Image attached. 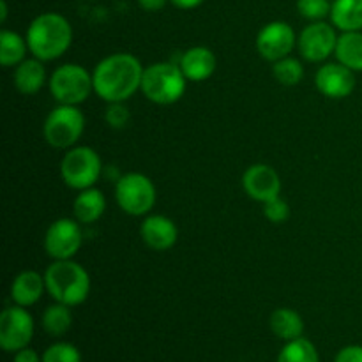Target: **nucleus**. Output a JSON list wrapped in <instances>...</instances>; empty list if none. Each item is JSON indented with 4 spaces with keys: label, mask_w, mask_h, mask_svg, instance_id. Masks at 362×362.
Returning a JSON list of instances; mask_svg holds the SVG:
<instances>
[{
    "label": "nucleus",
    "mask_w": 362,
    "mask_h": 362,
    "mask_svg": "<svg viewBox=\"0 0 362 362\" xmlns=\"http://www.w3.org/2000/svg\"><path fill=\"white\" fill-rule=\"evenodd\" d=\"M144 69L140 59L133 53H112L99 60L92 71L94 92L108 105L127 101L141 88Z\"/></svg>",
    "instance_id": "f257e3e1"
},
{
    "label": "nucleus",
    "mask_w": 362,
    "mask_h": 362,
    "mask_svg": "<svg viewBox=\"0 0 362 362\" xmlns=\"http://www.w3.org/2000/svg\"><path fill=\"white\" fill-rule=\"evenodd\" d=\"M32 57L52 62L60 59L73 42V27L59 13H42L30 21L25 34Z\"/></svg>",
    "instance_id": "f03ea898"
},
{
    "label": "nucleus",
    "mask_w": 362,
    "mask_h": 362,
    "mask_svg": "<svg viewBox=\"0 0 362 362\" xmlns=\"http://www.w3.org/2000/svg\"><path fill=\"white\" fill-rule=\"evenodd\" d=\"M45 281L49 297L69 308L83 304L90 293V276L74 260H53L45 271Z\"/></svg>",
    "instance_id": "7ed1b4c3"
},
{
    "label": "nucleus",
    "mask_w": 362,
    "mask_h": 362,
    "mask_svg": "<svg viewBox=\"0 0 362 362\" xmlns=\"http://www.w3.org/2000/svg\"><path fill=\"white\" fill-rule=\"evenodd\" d=\"M187 78L180 71L179 64L156 62L144 69L141 94L156 105H173L186 94Z\"/></svg>",
    "instance_id": "20e7f679"
},
{
    "label": "nucleus",
    "mask_w": 362,
    "mask_h": 362,
    "mask_svg": "<svg viewBox=\"0 0 362 362\" xmlns=\"http://www.w3.org/2000/svg\"><path fill=\"white\" fill-rule=\"evenodd\" d=\"M48 88L57 105L80 106L87 101L94 92V80L80 64H62L52 73L48 80Z\"/></svg>",
    "instance_id": "39448f33"
},
{
    "label": "nucleus",
    "mask_w": 362,
    "mask_h": 362,
    "mask_svg": "<svg viewBox=\"0 0 362 362\" xmlns=\"http://www.w3.org/2000/svg\"><path fill=\"white\" fill-rule=\"evenodd\" d=\"M103 173V161L88 145H74L66 151L60 161V177L64 184L74 191L94 187Z\"/></svg>",
    "instance_id": "423d86ee"
},
{
    "label": "nucleus",
    "mask_w": 362,
    "mask_h": 362,
    "mask_svg": "<svg viewBox=\"0 0 362 362\" xmlns=\"http://www.w3.org/2000/svg\"><path fill=\"white\" fill-rule=\"evenodd\" d=\"M85 131V115L78 106L57 105L42 124V136L53 148L69 151Z\"/></svg>",
    "instance_id": "0eeeda50"
},
{
    "label": "nucleus",
    "mask_w": 362,
    "mask_h": 362,
    "mask_svg": "<svg viewBox=\"0 0 362 362\" xmlns=\"http://www.w3.org/2000/svg\"><path fill=\"white\" fill-rule=\"evenodd\" d=\"M115 200L120 211L140 218L148 216L158 202L154 182L140 172H129L119 177L115 184Z\"/></svg>",
    "instance_id": "6e6552de"
},
{
    "label": "nucleus",
    "mask_w": 362,
    "mask_h": 362,
    "mask_svg": "<svg viewBox=\"0 0 362 362\" xmlns=\"http://www.w3.org/2000/svg\"><path fill=\"white\" fill-rule=\"evenodd\" d=\"M45 251L52 260H73L83 244L81 223L74 218H59L46 228Z\"/></svg>",
    "instance_id": "1a4fd4ad"
},
{
    "label": "nucleus",
    "mask_w": 362,
    "mask_h": 362,
    "mask_svg": "<svg viewBox=\"0 0 362 362\" xmlns=\"http://www.w3.org/2000/svg\"><path fill=\"white\" fill-rule=\"evenodd\" d=\"M338 32L332 23L327 21H310V25L303 28L297 39V49L300 57L308 62H325L331 55H334L338 45Z\"/></svg>",
    "instance_id": "9d476101"
},
{
    "label": "nucleus",
    "mask_w": 362,
    "mask_h": 362,
    "mask_svg": "<svg viewBox=\"0 0 362 362\" xmlns=\"http://www.w3.org/2000/svg\"><path fill=\"white\" fill-rule=\"evenodd\" d=\"M34 329V318L27 308L18 304L6 308L0 315V346L6 352L16 354L30 345Z\"/></svg>",
    "instance_id": "9b49d317"
},
{
    "label": "nucleus",
    "mask_w": 362,
    "mask_h": 362,
    "mask_svg": "<svg viewBox=\"0 0 362 362\" xmlns=\"http://www.w3.org/2000/svg\"><path fill=\"white\" fill-rule=\"evenodd\" d=\"M297 34L293 27L286 21H269L260 28L257 35V49L262 59L269 62H278L285 57L292 55L297 48Z\"/></svg>",
    "instance_id": "f8f14e48"
},
{
    "label": "nucleus",
    "mask_w": 362,
    "mask_h": 362,
    "mask_svg": "<svg viewBox=\"0 0 362 362\" xmlns=\"http://www.w3.org/2000/svg\"><path fill=\"white\" fill-rule=\"evenodd\" d=\"M243 187L251 200L264 205L265 202L281 197V177L265 163H255L244 172Z\"/></svg>",
    "instance_id": "ddd939ff"
},
{
    "label": "nucleus",
    "mask_w": 362,
    "mask_h": 362,
    "mask_svg": "<svg viewBox=\"0 0 362 362\" xmlns=\"http://www.w3.org/2000/svg\"><path fill=\"white\" fill-rule=\"evenodd\" d=\"M315 85L329 99H345L356 88V73L339 62H327L318 67Z\"/></svg>",
    "instance_id": "4468645a"
},
{
    "label": "nucleus",
    "mask_w": 362,
    "mask_h": 362,
    "mask_svg": "<svg viewBox=\"0 0 362 362\" xmlns=\"http://www.w3.org/2000/svg\"><path fill=\"white\" fill-rule=\"evenodd\" d=\"M140 237L152 251H168L177 244L179 228L168 216L148 214L140 225Z\"/></svg>",
    "instance_id": "2eb2a0df"
},
{
    "label": "nucleus",
    "mask_w": 362,
    "mask_h": 362,
    "mask_svg": "<svg viewBox=\"0 0 362 362\" xmlns=\"http://www.w3.org/2000/svg\"><path fill=\"white\" fill-rule=\"evenodd\" d=\"M179 67L187 81H205L214 74L218 60L214 52L207 46H193L182 53Z\"/></svg>",
    "instance_id": "dca6fc26"
},
{
    "label": "nucleus",
    "mask_w": 362,
    "mask_h": 362,
    "mask_svg": "<svg viewBox=\"0 0 362 362\" xmlns=\"http://www.w3.org/2000/svg\"><path fill=\"white\" fill-rule=\"evenodd\" d=\"M46 292V281L45 274L37 271H21L20 274L14 276L13 283H11V300L18 306L30 308L41 300L42 293Z\"/></svg>",
    "instance_id": "f3484780"
},
{
    "label": "nucleus",
    "mask_w": 362,
    "mask_h": 362,
    "mask_svg": "<svg viewBox=\"0 0 362 362\" xmlns=\"http://www.w3.org/2000/svg\"><path fill=\"white\" fill-rule=\"evenodd\" d=\"M45 62L35 57L25 59L23 62L14 67L13 83L16 90L23 95H34L46 85Z\"/></svg>",
    "instance_id": "a211bd4d"
},
{
    "label": "nucleus",
    "mask_w": 362,
    "mask_h": 362,
    "mask_svg": "<svg viewBox=\"0 0 362 362\" xmlns=\"http://www.w3.org/2000/svg\"><path fill=\"white\" fill-rule=\"evenodd\" d=\"M106 211V198L101 189L88 187V189L78 191L73 202V216L81 225H92L99 221Z\"/></svg>",
    "instance_id": "6ab92c4d"
},
{
    "label": "nucleus",
    "mask_w": 362,
    "mask_h": 362,
    "mask_svg": "<svg viewBox=\"0 0 362 362\" xmlns=\"http://www.w3.org/2000/svg\"><path fill=\"white\" fill-rule=\"evenodd\" d=\"M269 327L283 341H292V339L303 338L304 334V320L296 310L292 308H278L269 317Z\"/></svg>",
    "instance_id": "aec40b11"
},
{
    "label": "nucleus",
    "mask_w": 362,
    "mask_h": 362,
    "mask_svg": "<svg viewBox=\"0 0 362 362\" xmlns=\"http://www.w3.org/2000/svg\"><path fill=\"white\" fill-rule=\"evenodd\" d=\"M331 23L341 32L362 30V0H334Z\"/></svg>",
    "instance_id": "412c9836"
},
{
    "label": "nucleus",
    "mask_w": 362,
    "mask_h": 362,
    "mask_svg": "<svg viewBox=\"0 0 362 362\" xmlns=\"http://www.w3.org/2000/svg\"><path fill=\"white\" fill-rule=\"evenodd\" d=\"M336 60L354 73H362V30L341 32L334 52Z\"/></svg>",
    "instance_id": "4be33fe9"
},
{
    "label": "nucleus",
    "mask_w": 362,
    "mask_h": 362,
    "mask_svg": "<svg viewBox=\"0 0 362 362\" xmlns=\"http://www.w3.org/2000/svg\"><path fill=\"white\" fill-rule=\"evenodd\" d=\"M28 52L27 37L7 28L0 32V64L4 67H16L27 59Z\"/></svg>",
    "instance_id": "5701e85b"
},
{
    "label": "nucleus",
    "mask_w": 362,
    "mask_h": 362,
    "mask_svg": "<svg viewBox=\"0 0 362 362\" xmlns=\"http://www.w3.org/2000/svg\"><path fill=\"white\" fill-rule=\"evenodd\" d=\"M41 324L46 334H49L52 338H60V336L66 334L71 329V325H73V313H71V308L60 303L52 304V306H48L42 311Z\"/></svg>",
    "instance_id": "b1692460"
},
{
    "label": "nucleus",
    "mask_w": 362,
    "mask_h": 362,
    "mask_svg": "<svg viewBox=\"0 0 362 362\" xmlns=\"http://www.w3.org/2000/svg\"><path fill=\"white\" fill-rule=\"evenodd\" d=\"M276 362H320L318 350L310 339L297 338L292 341H286L281 352L278 354Z\"/></svg>",
    "instance_id": "393cba45"
},
{
    "label": "nucleus",
    "mask_w": 362,
    "mask_h": 362,
    "mask_svg": "<svg viewBox=\"0 0 362 362\" xmlns=\"http://www.w3.org/2000/svg\"><path fill=\"white\" fill-rule=\"evenodd\" d=\"M272 74H274V80L283 87H296L303 81L304 66L299 59L288 55L272 64Z\"/></svg>",
    "instance_id": "a878e982"
},
{
    "label": "nucleus",
    "mask_w": 362,
    "mask_h": 362,
    "mask_svg": "<svg viewBox=\"0 0 362 362\" xmlns=\"http://www.w3.org/2000/svg\"><path fill=\"white\" fill-rule=\"evenodd\" d=\"M42 362H81V354L71 343H53L42 354Z\"/></svg>",
    "instance_id": "bb28decb"
},
{
    "label": "nucleus",
    "mask_w": 362,
    "mask_h": 362,
    "mask_svg": "<svg viewBox=\"0 0 362 362\" xmlns=\"http://www.w3.org/2000/svg\"><path fill=\"white\" fill-rule=\"evenodd\" d=\"M331 7L329 0H297V11L308 21H324L331 16Z\"/></svg>",
    "instance_id": "cd10ccee"
},
{
    "label": "nucleus",
    "mask_w": 362,
    "mask_h": 362,
    "mask_svg": "<svg viewBox=\"0 0 362 362\" xmlns=\"http://www.w3.org/2000/svg\"><path fill=\"white\" fill-rule=\"evenodd\" d=\"M262 211H264V218L269 219L271 223H274V225L288 221L290 218V205L286 204L281 197L265 202Z\"/></svg>",
    "instance_id": "c85d7f7f"
},
{
    "label": "nucleus",
    "mask_w": 362,
    "mask_h": 362,
    "mask_svg": "<svg viewBox=\"0 0 362 362\" xmlns=\"http://www.w3.org/2000/svg\"><path fill=\"white\" fill-rule=\"evenodd\" d=\"M129 110L124 106V103H110V106L106 108L105 120L113 129H124L129 124Z\"/></svg>",
    "instance_id": "c756f323"
},
{
    "label": "nucleus",
    "mask_w": 362,
    "mask_h": 362,
    "mask_svg": "<svg viewBox=\"0 0 362 362\" xmlns=\"http://www.w3.org/2000/svg\"><path fill=\"white\" fill-rule=\"evenodd\" d=\"M334 362H362V345H349L341 349Z\"/></svg>",
    "instance_id": "7c9ffc66"
},
{
    "label": "nucleus",
    "mask_w": 362,
    "mask_h": 362,
    "mask_svg": "<svg viewBox=\"0 0 362 362\" xmlns=\"http://www.w3.org/2000/svg\"><path fill=\"white\" fill-rule=\"evenodd\" d=\"M13 362H42V356H39L34 349L30 346H25V349L18 350L14 354V359Z\"/></svg>",
    "instance_id": "2f4dec72"
},
{
    "label": "nucleus",
    "mask_w": 362,
    "mask_h": 362,
    "mask_svg": "<svg viewBox=\"0 0 362 362\" xmlns=\"http://www.w3.org/2000/svg\"><path fill=\"white\" fill-rule=\"evenodd\" d=\"M136 2L138 6L144 11H147V13H158V11H161L170 0H136Z\"/></svg>",
    "instance_id": "473e14b6"
},
{
    "label": "nucleus",
    "mask_w": 362,
    "mask_h": 362,
    "mask_svg": "<svg viewBox=\"0 0 362 362\" xmlns=\"http://www.w3.org/2000/svg\"><path fill=\"white\" fill-rule=\"evenodd\" d=\"M205 0H170V4L177 7V9H182V11H189L194 9V7L202 6Z\"/></svg>",
    "instance_id": "72a5a7b5"
},
{
    "label": "nucleus",
    "mask_w": 362,
    "mask_h": 362,
    "mask_svg": "<svg viewBox=\"0 0 362 362\" xmlns=\"http://www.w3.org/2000/svg\"><path fill=\"white\" fill-rule=\"evenodd\" d=\"M0 21L6 23L7 21V2L6 0H0Z\"/></svg>",
    "instance_id": "f704fd0d"
}]
</instances>
